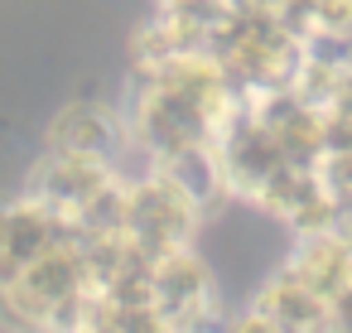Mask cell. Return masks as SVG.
Returning a JSON list of instances; mask_svg holds the SVG:
<instances>
[{
    "mask_svg": "<svg viewBox=\"0 0 352 333\" xmlns=\"http://www.w3.org/2000/svg\"><path fill=\"white\" fill-rule=\"evenodd\" d=\"M150 294L164 314V328H208L217 323V275L212 266L198 256V241L188 246H174V251H160L155 256V270H150Z\"/></svg>",
    "mask_w": 352,
    "mask_h": 333,
    "instance_id": "1",
    "label": "cell"
},
{
    "mask_svg": "<svg viewBox=\"0 0 352 333\" xmlns=\"http://www.w3.org/2000/svg\"><path fill=\"white\" fill-rule=\"evenodd\" d=\"M232 323L236 328H265V333H275V328H333V304L289 261H280L261 280V290L246 299V314H236Z\"/></svg>",
    "mask_w": 352,
    "mask_h": 333,
    "instance_id": "2",
    "label": "cell"
},
{
    "mask_svg": "<svg viewBox=\"0 0 352 333\" xmlns=\"http://www.w3.org/2000/svg\"><path fill=\"white\" fill-rule=\"evenodd\" d=\"M44 145L82 150V155H107V160H121V164H140L135 145H131V131H126V111L107 107V102H68L49 121Z\"/></svg>",
    "mask_w": 352,
    "mask_h": 333,
    "instance_id": "3",
    "label": "cell"
}]
</instances>
